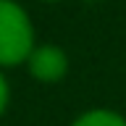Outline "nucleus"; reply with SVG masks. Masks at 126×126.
I'll list each match as a JSON object with an SVG mask.
<instances>
[{
	"label": "nucleus",
	"mask_w": 126,
	"mask_h": 126,
	"mask_svg": "<svg viewBox=\"0 0 126 126\" xmlns=\"http://www.w3.org/2000/svg\"><path fill=\"white\" fill-rule=\"evenodd\" d=\"M34 50V26L16 0H0V68L26 63Z\"/></svg>",
	"instance_id": "nucleus-1"
},
{
	"label": "nucleus",
	"mask_w": 126,
	"mask_h": 126,
	"mask_svg": "<svg viewBox=\"0 0 126 126\" xmlns=\"http://www.w3.org/2000/svg\"><path fill=\"white\" fill-rule=\"evenodd\" d=\"M26 68L32 79L42 84H55L68 74V55L58 45H34V50L26 58Z\"/></svg>",
	"instance_id": "nucleus-2"
},
{
	"label": "nucleus",
	"mask_w": 126,
	"mask_h": 126,
	"mask_svg": "<svg viewBox=\"0 0 126 126\" xmlns=\"http://www.w3.org/2000/svg\"><path fill=\"white\" fill-rule=\"evenodd\" d=\"M71 126H126V118L116 110H105V108H94L87 110L74 121Z\"/></svg>",
	"instance_id": "nucleus-3"
},
{
	"label": "nucleus",
	"mask_w": 126,
	"mask_h": 126,
	"mask_svg": "<svg viewBox=\"0 0 126 126\" xmlns=\"http://www.w3.org/2000/svg\"><path fill=\"white\" fill-rule=\"evenodd\" d=\"M8 97H11V92H8V81H5V76L0 74V116H3L5 108H8Z\"/></svg>",
	"instance_id": "nucleus-4"
},
{
	"label": "nucleus",
	"mask_w": 126,
	"mask_h": 126,
	"mask_svg": "<svg viewBox=\"0 0 126 126\" xmlns=\"http://www.w3.org/2000/svg\"><path fill=\"white\" fill-rule=\"evenodd\" d=\"M45 3H58V0H45Z\"/></svg>",
	"instance_id": "nucleus-5"
}]
</instances>
